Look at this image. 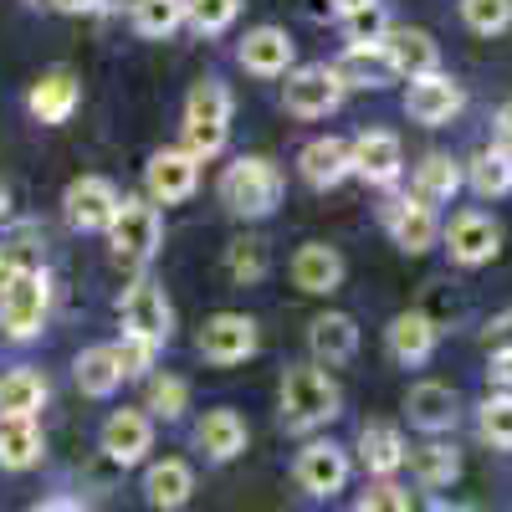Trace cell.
I'll return each mask as SVG.
<instances>
[{
    "instance_id": "f6af8a7d",
    "label": "cell",
    "mask_w": 512,
    "mask_h": 512,
    "mask_svg": "<svg viewBox=\"0 0 512 512\" xmlns=\"http://www.w3.org/2000/svg\"><path fill=\"white\" fill-rule=\"evenodd\" d=\"M487 384H492V395H507V400H512V354H492Z\"/></svg>"
},
{
    "instance_id": "ab89813d",
    "label": "cell",
    "mask_w": 512,
    "mask_h": 512,
    "mask_svg": "<svg viewBox=\"0 0 512 512\" xmlns=\"http://www.w3.org/2000/svg\"><path fill=\"white\" fill-rule=\"evenodd\" d=\"M461 21L477 36H497L512 26V0H461Z\"/></svg>"
},
{
    "instance_id": "bcb514c9",
    "label": "cell",
    "mask_w": 512,
    "mask_h": 512,
    "mask_svg": "<svg viewBox=\"0 0 512 512\" xmlns=\"http://www.w3.org/2000/svg\"><path fill=\"white\" fill-rule=\"evenodd\" d=\"M487 349H492V354H512V308L492 318V328H487Z\"/></svg>"
},
{
    "instance_id": "11a10c76",
    "label": "cell",
    "mask_w": 512,
    "mask_h": 512,
    "mask_svg": "<svg viewBox=\"0 0 512 512\" xmlns=\"http://www.w3.org/2000/svg\"><path fill=\"white\" fill-rule=\"evenodd\" d=\"M26 6H52V0H26Z\"/></svg>"
},
{
    "instance_id": "484cf974",
    "label": "cell",
    "mask_w": 512,
    "mask_h": 512,
    "mask_svg": "<svg viewBox=\"0 0 512 512\" xmlns=\"http://www.w3.org/2000/svg\"><path fill=\"white\" fill-rule=\"evenodd\" d=\"M190 492H195V472H190L180 456H164V461H154L149 472H144V497L159 512H180L190 502Z\"/></svg>"
},
{
    "instance_id": "ee69618b",
    "label": "cell",
    "mask_w": 512,
    "mask_h": 512,
    "mask_svg": "<svg viewBox=\"0 0 512 512\" xmlns=\"http://www.w3.org/2000/svg\"><path fill=\"white\" fill-rule=\"evenodd\" d=\"M36 267H41V262H36L26 246H0V297L11 292V282H16L21 272H36Z\"/></svg>"
},
{
    "instance_id": "e0dca14e",
    "label": "cell",
    "mask_w": 512,
    "mask_h": 512,
    "mask_svg": "<svg viewBox=\"0 0 512 512\" xmlns=\"http://www.w3.org/2000/svg\"><path fill=\"white\" fill-rule=\"evenodd\" d=\"M149 446H154V420L144 410H113L103 420V451H108V461L134 466V461L149 456Z\"/></svg>"
},
{
    "instance_id": "8d00e7d4",
    "label": "cell",
    "mask_w": 512,
    "mask_h": 512,
    "mask_svg": "<svg viewBox=\"0 0 512 512\" xmlns=\"http://www.w3.org/2000/svg\"><path fill=\"white\" fill-rule=\"evenodd\" d=\"M267 241L262 236H241V241H231V251H226V272L246 287V282H262L267 277Z\"/></svg>"
},
{
    "instance_id": "3957f363",
    "label": "cell",
    "mask_w": 512,
    "mask_h": 512,
    "mask_svg": "<svg viewBox=\"0 0 512 512\" xmlns=\"http://www.w3.org/2000/svg\"><path fill=\"white\" fill-rule=\"evenodd\" d=\"M231 139V88L221 77H200L185 98V149L195 159H216Z\"/></svg>"
},
{
    "instance_id": "d6986e66",
    "label": "cell",
    "mask_w": 512,
    "mask_h": 512,
    "mask_svg": "<svg viewBox=\"0 0 512 512\" xmlns=\"http://www.w3.org/2000/svg\"><path fill=\"white\" fill-rule=\"evenodd\" d=\"M297 169H303V180H308L313 190H333V185H344V180L354 175V159H349V144H344V139L323 134V139H308V144H303V154H297Z\"/></svg>"
},
{
    "instance_id": "8992f818",
    "label": "cell",
    "mask_w": 512,
    "mask_h": 512,
    "mask_svg": "<svg viewBox=\"0 0 512 512\" xmlns=\"http://www.w3.org/2000/svg\"><path fill=\"white\" fill-rule=\"evenodd\" d=\"M47 308H52V282L47 272H21L11 282V292L0 297V328H6V338H16V344H26V338L41 333V323H47Z\"/></svg>"
},
{
    "instance_id": "52a82bcc",
    "label": "cell",
    "mask_w": 512,
    "mask_h": 512,
    "mask_svg": "<svg viewBox=\"0 0 512 512\" xmlns=\"http://www.w3.org/2000/svg\"><path fill=\"white\" fill-rule=\"evenodd\" d=\"M282 103L297 118H328L338 103H344V77H338L328 62H303L292 67L282 82Z\"/></svg>"
},
{
    "instance_id": "7a4b0ae2",
    "label": "cell",
    "mask_w": 512,
    "mask_h": 512,
    "mask_svg": "<svg viewBox=\"0 0 512 512\" xmlns=\"http://www.w3.org/2000/svg\"><path fill=\"white\" fill-rule=\"evenodd\" d=\"M221 205L241 221H262L282 205V169L262 154H246L236 159L226 175H221Z\"/></svg>"
},
{
    "instance_id": "1f68e13d",
    "label": "cell",
    "mask_w": 512,
    "mask_h": 512,
    "mask_svg": "<svg viewBox=\"0 0 512 512\" xmlns=\"http://www.w3.org/2000/svg\"><path fill=\"white\" fill-rule=\"evenodd\" d=\"M410 472H415L420 487H451L461 477V456H456V446H446L441 436H431L425 446L410 451Z\"/></svg>"
},
{
    "instance_id": "681fc988",
    "label": "cell",
    "mask_w": 512,
    "mask_h": 512,
    "mask_svg": "<svg viewBox=\"0 0 512 512\" xmlns=\"http://www.w3.org/2000/svg\"><path fill=\"white\" fill-rule=\"evenodd\" d=\"M31 512H82V507H77L72 497H47V502H36Z\"/></svg>"
},
{
    "instance_id": "f35d334b",
    "label": "cell",
    "mask_w": 512,
    "mask_h": 512,
    "mask_svg": "<svg viewBox=\"0 0 512 512\" xmlns=\"http://www.w3.org/2000/svg\"><path fill=\"white\" fill-rule=\"evenodd\" d=\"M338 26H344V41H349V47H379L384 31H390V16H384V6L374 0V6H364V11L344 16Z\"/></svg>"
},
{
    "instance_id": "f5cc1de1",
    "label": "cell",
    "mask_w": 512,
    "mask_h": 512,
    "mask_svg": "<svg viewBox=\"0 0 512 512\" xmlns=\"http://www.w3.org/2000/svg\"><path fill=\"white\" fill-rule=\"evenodd\" d=\"M6 221H11V190L0 185V226H6Z\"/></svg>"
},
{
    "instance_id": "4316f807",
    "label": "cell",
    "mask_w": 512,
    "mask_h": 512,
    "mask_svg": "<svg viewBox=\"0 0 512 512\" xmlns=\"http://www.w3.org/2000/svg\"><path fill=\"white\" fill-rule=\"evenodd\" d=\"M466 185V169L451 159V154H425L420 164H415V180H410V195L415 200H425V205H446V200H456V190Z\"/></svg>"
},
{
    "instance_id": "5bb4252c",
    "label": "cell",
    "mask_w": 512,
    "mask_h": 512,
    "mask_svg": "<svg viewBox=\"0 0 512 512\" xmlns=\"http://www.w3.org/2000/svg\"><path fill=\"white\" fill-rule=\"evenodd\" d=\"M292 477H297V487H303L308 497H333V492H344V482H349V451L333 446V441H313V446L297 451Z\"/></svg>"
},
{
    "instance_id": "30bf717a",
    "label": "cell",
    "mask_w": 512,
    "mask_h": 512,
    "mask_svg": "<svg viewBox=\"0 0 512 512\" xmlns=\"http://www.w3.org/2000/svg\"><path fill=\"white\" fill-rule=\"evenodd\" d=\"M349 159H354V175L374 190H390L405 169V149L390 128H364V134L349 144Z\"/></svg>"
},
{
    "instance_id": "db71d44e",
    "label": "cell",
    "mask_w": 512,
    "mask_h": 512,
    "mask_svg": "<svg viewBox=\"0 0 512 512\" xmlns=\"http://www.w3.org/2000/svg\"><path fill=\"white\" fill-rule=\"evenodd\" d=\"M431 512H466V507H451V502H441V507H431Z\"/></svg>"
},
{
    "instance_id": "836d02e7",
    "label": "cell",
    "mask_w": 512,
    "mask_h": 512,
    "mask_svg": "<svg viewBox=\"0 0 512 512\" xmlns=\"http://www.w3.org/2000/svg\"><path fill=\"white\" fill-rule=\"evenodd\" d=\"M333 72L344 77V88H384V82L395 77V67L384 62L379 47H349L344 57L333 62Z\"/></svg>"
},
{
    "instance_id": "b9f144b4",
    "label": "cell",
    "mask_w": 512,
    "mask_h": 512,
    "mask_svg": "<svg viewBox=\"0 0 512 512\" xmlns=\"http://www.w3.org/2000/svg\"><path fill=\"white\" fill-rule=\"evenodd\" d=\"M354 512H410V497L400 482H369L354 502Z\"/></svg>"
},
{
    "instance_id": "e575fe53",
    "label": "cell",
    "mask_w": 512,
    "mask_h": 512,
    "mask_svg": "<svg viewBox=\"0 0 512 512\" xmlns=\"http://www.w3.org/2000/svg\"><path fill=\"white\" fill-rule=\"evenodd\" d=\"M128 16L139 36H169L185 26V0H128Z\"/></svg>"
},
{
    "instance_id": "60d3db41",
    "label": "cell",
    "mask_w": 512,
    "mask_h": 512,
    "mask_svg": "<svg viewBox=\"0 0 512 512\" xmlns=\"http://www.w3.org/2000/svg\"><path fill=\"white\" fill-rule=\"evenodd\" d=\"M477 425H482V436H487L497 451H512V400H507V395H492V400L482 405Z\"/></svg>"
},
{
    "instance_id": "7c38bea8",
    "label": "cell",
    "mask_w": 512,
    "mask_h": 512,
    "mask_svg": "<svg viewBox=\"0 0 512 512\" xmlns=\"http://www.w3.org/2000/svg\"><path fill=\"white\" fill-rule=\"evenodd\" d=\"M62 205H67V221H72L77 231H108L113 216H118V205H123V195H118V185L103 180V175H82V180L67 185Z\"/></svg>"
},
{
    "instance_id": "6da1fadb",
    "label": "cell",
    "mask_w": 512,
    "mask_h": 512,
    "mask_svg": "<svg viewBox=\"0 0 512 512\" xmlns=\"http://www.w3.org/2000/svg\"><path fill=\"white\" fill-rule=\"evenodd\" d=\"M338 410H344V395L328 369L318 364H297L282 374V425L287 431H318L328 425Z\"/></svg>"
},
{
    "instance_id": "7bdbcfd3",
    "label": "cell",
    "mask_w": 512,
    "mask_h": 512,
    "mask_svg": "<svg viewBox=\"0 0 512 512\" xmlns=\"http://www.w3.org/2000/svg\"><path fill=\"white\" fill-rule=\"evenodd\" d=\"M113 349H118L123 379H134V374H149V364H154V354H159V349H149V344H144V338H128V333L118 338Z\"/></svg>"
},
{
    "instance_id": "c3c4849f",
    "label": "cell",
    "mask_w": 512,
    "mask_h": 512,
    "mask_svg": "<svg viewBox=\"0 0 512 512\" xmlns=\"http://www.w3.org/2000/svg\"><path fill=\"white\" fill-rule=\"evenodd\" d=\"M497 149L512 154V103H502V113H497Z\"/></svg>"
},
{
    "instance_id": "7402d4cb",
    "label": "cell",
    "mask_w": 512,
    "mask_h": 512,
    "mask_svg": "<svg viewBox=\"0 0 512 512\" xmlns=\"http://www.w3.org/2000/svg\"><path fill=\"white\" fill-rule=\"evenodd\" d=\"M405 415H410V425H420L425 436H441V431H451V425H456L461 400H456L451 384L425 379V384H415V390L405 395Z\"/></svg>"
},
{
    "instance_id": "cb8c5ba5",
    "label": "cell",
    "mask_w": 512,
    "mask_h": 512,
    "mask_svg": "<svg viewBox=\"0 0 512 512\" xmlns=\"http://www.w3.org/2000/svg\"><path fill=\"white\" fill-rule=\"evenodd\" d=\"M359 461H364V472L374 482H390L400 466L410 461V446H405V436L395 431V425L374 420V425H364V431H359Z\"/></svg>"
},
{
    "instance_id": "9c48e42d",
    "label": "cell",
    "mask_w": 512,
    "mask_h": 512,
    "mask_svg": "<svg viewBox=\"0 0 512 512\" xmlns=\"http://www.w3.org/2000/svg\"><path fill=\"white\" fill-rule=\"evenodd\" d=\"M195 185H200V159L190 149H159L144 164V190L154 205H180L195 195Z\"/></svg>"
},
{
    "instance_id": "4fadbf2b",
    "label": "cell",
    "mask_w": 512,
    "mask_h": 512,
    "mask_svg": "<svg viewBox=\"0 0 512 512\" xmlns=\"http://www.w3.org/2000/svg\"><path fill=\"white\" fill-rule=\"evenodd\" d=\"M379 52L384 62L395 67V77H431L441 72V47H436V36L431 31H420V26H390L379 41Z\"/></svg>"
},
{
    "instance_id": "2e32d148",
    "label": "cell",
    "mask_w": 512,
    "mask_h": 512,
    "mask_svg": "<svg viewBox=\"0 0 512 512\" xmlns=\"http://www.w3.org/2000/svg\"><path fill=\"white\" fill-rule=\"evenodd\" d=\"M384 226H390L395 246H400V251H410V256L431 251V246H436V236H441V226H436V210L425 205V200H415V195H405V200H390V205H384Z\"/></svg>"
},
{
    "instance_id": "5b68a950",
    "label": "cell",
    "mask_w": 512,
    "mask_h": 512,
    "mask_svg": "<svg viewBox=\"0 0 512 512\" xmlns=\"http://www.w3.org/2000/svg\"><path fill=\"white\" fill-rule=\"evenodd\" d=\"M118 313H123V333H128V338H144L149 349H164L169 333H175V308H169L164 287L149 282V277H139L134 287L123 292Z\"/></svg>"
},
{
    "instance_id": "44dd1931",
    "label": "cell",
    "mask_w": 512,
    "mask_h": 512,
    "mask_svg": "<svg viewBox=\"0 0 512 512\" xmlns=\"http://www.w3.org/2000/svg\"><path fill=\"white\" fill-rule=\"evenodd\" d=\"M292 282H297V292H313V297L338 292V282H344V256H338V246H328V241L297 246V256H292Z\"/></svg>"
},
{
    "instance_id": "9a60e30c",
    "label": "cell",
    "mask_w": 512,
    "mask_h": 512,
    "mask_svg": "<svg viewBox=\"0 0 512 512\" xmlns=\"http://www.w3.org/2000/svg\"><path fill=\"white\" fill-rule=\"evenodd\" d=\"M461 108H466V93H461V82L446 77V72L415 77V82H410V93H405V113H410L415 123H425V128L451 123Z\"/></svg>"
},
{
    "instance_id": "ba28073f",
    "label": "cell",
    "mask_w": 512,
    "mask_h": 512,
    "mask_svg": "<svg viewBox=\"0 0 512 512\" xmlns=\"http://www.w3.org/2000/svg\"><path fill=\"white\" fill-rule=\"evenodd\" d=\"M200 354H205V364H216V369L246 364L256 354V318H246V313H216V318H205Z\"/></svg>"
},
{
    "instance_id": "f546056e",
    "label": "cell",
    "mask_w": 512,
    "mask_h": 512,
    "mask_svg": "<svg viewBox=\"0 0 512 512\" xmlns=\"http://www.w3.org/2000/svg\"><path fill=\"white\" fill-rule=\"evenodd\" d=\"M47 405V379L36 369H11L0 379V420H36Z\"/></svg>"
},
{
    "instance_id": "ac0fdd59",
    "label": "cell",
    "mask_w": 512,
    "mask_h": 512,
    "mask_svg": "<svg viewBox=\"0 0 512 512\" xmlns=\"http://www.w3.org/2000/svg\"><path fill=\"white\" fill-rule=\"evenodd\" d=\"M77 103H82V82H77L67 67L41 72V77L31 82V98H26V108H31L36 123H67V118L77 113Z\"/></svg>"
},
{
    "instance_id": "277c9868",
    "label": "cell",
    "mask_w": 512,
    "mask_h": 512,
    "mask_svg": "<svg viewBox=\"0 0 512 512\" xmlns=\"http://www.w3.org/2000/svg\"><path fill=\"white\" fill-rule=\"evenodd\" d=\"M108 241H113V256L123 267H149L159 256V241H164V221H159V205L149 195H123L118 216L108 226Z\"/></svg>"
},
{
    "instance_id": "83f0119b",
    "label": "cell",
    "mask_w": 512,
    "mask_h": 512,
    "mask_svg": "<svg viewBox=\"0 0 512 512\" xmlns=\"http://www.w3.org/2000/svg\"><path fill=\"white\" fill-rule=\"evenodd\" d=\"M384 344H390V354L400 359V364H425L436 354V323L425 318V313H400V318H390V328H384Z\"/></svg>"
},
{
    "instance_id": "d6a6232c",
    "label": "cell",
    "mask_w": 512,
    "mask_h": 512,
    "mask_svg": "<svg viewBox=\"0 0 512 512\" xmlns=\"http://www.w3.org/2000/svg\"><path fill=\"white\" fill-rule=\"evenodd\" d=\"M466 185H472L482 200H497V195H512V154L507 149H477L472 164H466Z\"/></svg>"
},
{
    "instance_id": "8fae6325",
    "label": "cell",
    "mask_w": 512,
    "mask_h": 512,
    "mask_svg": "<svg viewBox=\"0 0 512 512\" xmlns=\"http://www.w3.org/2000/svg\"><path fill=\"white\" fill-rule=\"evenodd\" d=\"M446 251L461 267H487L502 251V226L487 216V210H461V216H451V226H446Z\"/></svg>"
},
{
    "instance_id": "d4e9b609",
    "label": "cell",
    "mask_w": 512,
    "mask_h": 512,
    "mask_svg": "<svg viewBox=\"0 0 512 512\" xmlns=\"http://www.w3.org/2000/svg\"><path fill=\"white\" fill-rule=\"evenodd\" d=\"M195 446L210 456V461H236L246 451V420L236 410H205L200 425H195Z\"/></svg>"
},
{
    "instance_id": "f907efd6",
    "label": "cell",
    "mask_w": 512,
    "mask_h": 512,
    "mask_svg": "<svg viewBox=\"0 0 512 512\" xmlns=\"http://www.w3.org/2000/svg\"><path fill=\"white\" fill-rule=\"evenodd\" d=\"M328 6H333V16H338V21H344V16H354V11L374 6V0H328Z\"/></svg>"
},
{
    "instance_id": "ffe728a7",
    "label": "cell",
    "mask_w": 512,
    "mask_h": 512,
    "mask_svg": "<svg viewBox=\"0 0 512 512\" xmlns=\"http://www.w3.org/2000/svg\"><path fill=\"white\" fill-rule=\"evenodd\" d=\"M308 349H313V359H318V369L328 364H349L354 354H359V323L349 318V313H318L313 323H308Z\"/></svg>"
},
{
    "instance_id": "4dcf8cb0",
    "label": "cell",
    "mask_w": 512,
    "mask_h": 512,
    "mask_svg": "<svg viewBox=\"0 0 512 512\" xmlns=\"http://www.w3.org/2000/svg\"><path fill=\"white\" fill-rule=\"evenodd\" d=\"M41 425L36 420H0V466L6 472H31L41 461Z\"/></svg>"
},
{
    "instance_id": "74e56055",
    "label": "cell",
    "mask_w": 512,
    "mask_h": 512,
    "mask_svg": "<svg viewBox=\"0 0 512 512\" xmlns=\"http://www.w3.org/2000/svg\"><path fill=\"white\" fill-rule=\"evenodd\" d=\"M236 16H241V0H185V21H190L200 36L226 31Z\"/></svg>"
},
{
    "instance_id": "816d5d0a",
    "label": "cell",
    "mask_w": 512,
    "mask_h": 512,
    "mask_svg": "<svg viewBox=\"0 0 512 512\" xmlns=\"http://www.w3.org/2000/svg\"><path fill=\"white\" fill-rule=\"evenodd\" d=\"M308 16H313V21H328L333 6H328V0H308Z\"/></svg>"
},
{
    "instance_id": "7dc6e473",
    "label": "cell",
    "mask_w": 512,
    "mask_h": 512,
    "mask_svg": "<svg viewBox=\"0 0 512 512\" xmlns=\"http://www.w3.org/2000/svg\"><path fill=\"white\" fill-rule=\"evenodd\" d=\"M57 11H67V16H93V11H103L108 0H52Z\"/></svg>"
},
{
    "instance_id": "d590c367",
    "label": "cell",
    "mask_w": 512,
    "mask_h": 512,
    "mask_svg": "<svg viewBox=\"0 0 512 512\" xmlns=\"http://www.w3.org/2000/svg\"><path fill=\"white\" fill-rule=\"evenodd\" d=\"M144 410L159 415V420H180V415L190 410V384H185L180 374H154V379H149Z\"/></svg>"
},
{
    "instance_id": "f1b7e54d",
    "label": "cell",
    "mask_w": 512,
    "mask_h": 512,
    "mask_svg": "<svg viewBox=\"0 0 512 512\" xmlns=\"http://www.w3.org/2000/svg\"><path fill=\"white\" fill-rule=\"evenodd\" d=\"M72 374H77V390H82V395L108 400V395L118 390V384H123L118 349H113V344H93V349H82V354H77V364H72Z\"/></svg>"
},
{
    "instance_id": "603a6c76",
    "label": "cell",
    "mask_w": 512,
    "mask_h": 512,
    "mask_svg": "<svg viewBox=\"0 0 512 512\" xmlns=\"http://www.w3.org/2000/svg\"><path fill=\"white\" fill-rule=\"evenodd\" d=\"M241 67L246 72H256V77H287L292 72V36L282 31V26H256V31H246V41H241Z\"/></svg>"
}]
</instances>
